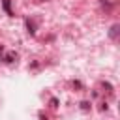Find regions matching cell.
<instances>
[{"instance_id":"6da1fadb","label":"cell","mask_w":120,"mask_h":120,"mask_svg":"<svg viewBox=\"0 0 120 120\" xmlns=\"http://www.w3.org/2000/svg\"><path fill=\"white\" fill-rule=\"evenodd\" d=\"M26 28H28V32H30V34H36V26H34V22H32V21H26Z\"/></svg>"},{"instance_id":"7a4b0ae2","label":"cell","mask_w":120,"mask_h":120,"mask_svg":"<svg viewBox=\"0 0 120 120\" xmlns=\"http://www.w3.org/2000/svg\"><path fill=\"white\" fill-rule=\"evenodd\" d=\"M116 30H118V24H114V26L111 28V38H116Z\"/></svg>"},{"instance_id":"3957f363","label":"cell","mask_w":120,"mask_h":120,"mask_svg":"<svg viewBox=\"0 0 120 120\" xmlns=\"http://www.w3.org/2000/svg\"><path fill=\"white\" fill-rule=\"evenodd\" d=\"M88 107H90V103H88V101H82V103H81V109H84V111H86Z\"/></svg>"},{"instance_id":"277c9868","label":"cell","mask_w":120,"mask_h":120,"mask_svg":"<svg viewBox=\"0 0 120 120\" xmlns=\"http://www.w3.org/2000/svg\"><path fill=\"white\" fill-rule=\"evenodd\" d=\"M13 58H15V54H13V52H9V54H8V58H6V60H8V62H13Z\"/></svg>"},{"instance_id":"5b68a950","label":"cell","mask_w":120,"mask_h":120,"mask_svg":"<svg viewBox=\"0 0 120 120\" xmlns=\"http://www.w3.org/2000/svg\"><path fill=\"white\" fill-rule=\"evenodd\" d=\"M4 8L8 9V13H11V11H9V2H8V0H4Z\"/></svg>"},{"instance_id":"8992f818","label":"cell","mask_w":120,"mask_h":120,"mask_svg":"<svg viewBox=\"0 0 120 120\" xmlns=\"http://www.w3.org/2000/svg\"><path fill=\"white\" fill-rule=\"evenodd\" d=\"M38 2H43V0H38Z\"/></svg>"}]
</instances>
